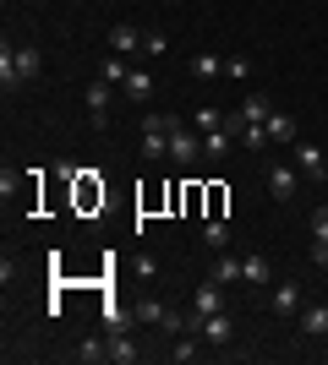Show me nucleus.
<instances>
[{
    "label": "nucleus",
    "instance_id": "1",
    "mask_svg": "<svg viewBox=\"0 0 328 365\" xmlns=\"http://www.w3.org/2000/svg\"><path fill=\"white\" fill-rule=\"evenodd\" d=\"M39 66H44L39 44H6V49H0V88H6V93L28 88L33 76H39Z\"/></svg>",
    "mask_w": 328,
    "mask_h": 365
},
{
    "label": "nucleus",
    "instance_id": "2",
    "mask_svg": "<svg viewBox=\"0 0 328 365\" xmlns=\"http://www.w3.org/2000/svg\"><path fill=\"white\" fill-rule=\"evenodd\" d=\"M170 115H142V158H170Z\"/></svg>",
    "mask_w": 328,
    "mask_h": 365
},
{
    "label": "nucleus",
    "instance_id": "3",
    "mask_svg": "<svg viewBox=\"0 0 328 365\" xmlns=\"http://www.w3.org/2000/svg\"><path fill=\"white\" fill-rule=\"evenodd\" d=\"M224 284H214V278H208V284H197V289H192V311H197V317H214V311H224Z\"/></svg>",
    "mask_w": 328,
    "mask_h": 365
},
{
    "label": "nucleus",
    "instance_id": "4",
    "mask_svg": "<svg viewBox=\"0 0 328 365\" xmlns=\"http://www.w3.org/2000/svg\"><path fill=\"white\" fill-rule=\"evenodd\" d=\"M197 153H203V137H192L187 125H175V131H170V158L192 169V164H197Z\"/></svg>",
    "mask_w": 328,
    "mask_h": 365
},
{
    "label": "nucleus",
    "instance_id": "5",
    "mask_svg": "<svg viewBox=\"0 0 328 365\" xmlns=\"http://www.w3.org/2000/svg\"><path fill=\"white\" fill-rule=\"evenodd\" d=\"M296 169L301 175H312V180H328V158L317 142H296Z\"/></svg>",
    "mask_w": 328,
    "mask_h": 365
},
{
    "label": "nucleus",
    "instance_id": "6",
    "mask_svg": "<svg viewBox=\"0 0 328 365\" xmlns=\"http://www.w3.org/2000/svg\"><path fill=\"white\" fill-rule=\"evenodd\" d=\"M274 317H301V284L296 278L274 284Z\"/></svg>",
    "mask_w": 328,
    "mask_h": 365
},
{
    "label": "nucleus",
    "instance_id": "7",
    "mask_svg": "<svg viewBox=\"0 0 328 365\" xmlns=\"http://www.w3.org/2000/svg\"><path fill=\"white\" fill-rule=\"evenodd\" d=\"M296 175H301V169H290V164H274V169H268V191H274V202H290V197H296Z\"/></svg>",
    "mask_w": 328,
    "mask_h": 365
},
{
    "label": "nucleus",
    "instance_id": "8",
    "mask_svg": "<svg viewBox=\"0 0 328 365\" xmlns=\"http://www.w3.org/2000/svg\"><path fill=\"white\" fill-rule=\"evenodd\" d=\"M208 278H214V284H224V289H230V284H247V262L224 251V257L214 262V273H208Z\"/></svg>",
    "mask_w": 328,
    "mask_h": 365
},
{
    "label": "nucleus",
    "instance_id": "9",
    "mask_svg": "<svg viewBox=\"0 0 328 365\" xmlns=\"http://www.w3.org/2000/svg\"><path fill=\"white\" fill-rule=\"evenodd\" d=\"M268 142H284V148H296L301 142V131H296V120H290V115H279V109H274V115H268Z\"/></svg>",
    "mask_w": 328,
    "mask_h": 365
},
{
    "label": "nucleus",
    "instance_id": "10",
    "mask_svg": "<svg viewBox=\"0 0 328 365\" xmlns=\"http://www.w3.org/2000/svg\"><path fill=\"white\" fill-rule=\"evenodd\" d=\"M197 338H208V344H230L235 338V322L224 317V311H214V317H203V333Z\"/></svg>",
    "mask_w": 328,
    "mask_h": 365
},
{
    "label": "nucleus",
    "instance_id": "11",
    "mask_svg": "<svg viewBox=\"0 0 328 365\" xmlns=\"http://www.w3.org/2000/svg\"><path fill=\"white\" fill-rule=\"evenodd\" d=\"M109 49H115V55H131V49H142V33L131 28V22H115V28H109Z\"/></svg>",
    "mask_w": 328,
    "mask_h": 365
},
{
    "label": "nucleus",
    "instance_id": "12",
    "mask_svg": "<svg viewBox=\"0 0 328 365\" xmlns=\"http://www.w3.org/2000/svg\"><path fill=\"white\" fill-rule=\"evenodd\" d=\"M192 76H197V82H214V76H224V61H219L214 49H203V55H192Z\"/></svg>",
    "mask_w": 328,
    "mask_h": 365
},
{
    "label": "nucleus",
    "instance_id": "13",
    "mask_svg": "<svg viewBox=\"0 0 328 365\" xmlns=\"http://www.w3.org/2000/svg\"><path fill=\"white\" fill-rule=\"evenodd\" d=\"M109 93H115V88H109V82H94V88H88V115H94L99 125L109 120Z\"/></svg>",
    "mask_w": 328,
    "mask_h": 365
},
{
    "label": "nucleus",
    "instance_id": "14",
    "mask_svg": "<svg viewBox=\"0 0 328 365\" xmlns=\"http://www.w3.org/2000/svg\"><path fill=\"white\" fill-rule=\"evenodd\" d=\"M268 115H274V109H268L263 93H247V104H241V120H247V125H268Z\"/></svg>",
    "mask_w": 328,
    "mask_h": 365
},
{
    "label": "nucleus",
    "instance_id": "15",
    "mask_svg": "<svg viewBox=\"0 0 328 365\" xmlns=\"http://www.w3.org/2000/svg\"><path fill=\"white\" fill-rule=\"evenodd\" d=\"M301 327L312 338H328V305H301Z\"/></svg>",
    "mask_w": 328,
    "mask_h": 365
},
{
    "label": "nucleus",
    "instance_id": "16",
    "mask_svg": "<svg viewBox=\"0 0 328 365\" xmlns=\"http://www.w3.org/2000/svg\"><path fill=\"white\" fill-rule=\"evenodd\" d=\"M126 98L148 104V98H154V76H148V71H131V76H126Z\"/></svg>",
    "mask_w": 328,
    "mask_h": 365
},
{
    "label": "nucleus",
    "instance_id": "17",
    "mask_svg": "<svg viewBox=\"0 0 328 365\" xmlns=\"http://www.w3.org/2000/svg\"><path fill=\"white\" fill-rule=\"evenodd\" d=\"M137 344H131V338H126V333H115V338H109V360H115V365H131V360H137Z\"/></svg>",
    "mask_w": 328,
    "mask_h": 365
},
{
    "label": "nucleus",
    "instance_id": "18",
    "mask_svg": "<svg viewBox=\"0 0 328 365\" xmlns=\"http://www.w3.org/2000/svg\"><path fill=\"white\" fill-rule=\"evenodd\" d=\"M197 354H203V349H197V333H181V338H175V344H170V360H175V365L197 360Z\"/></svg>",
    "mask_w": 328,
    "mask_h": 365
},
{
    "label": "nucleus",
    "instance_id": "19",
    "mask_svg": "<svg viewBox=\"0 0 328 365\" xmlns=\"http://www.w3.org/2000/svg\"><path fill=\"white\" fill-rule=\"evenodd\" d=\"M230 131H224V125H219V131H203V153H208V158H224V153H230Z\"/></svg>",
    "mask_w": 328,
    "mask_h": 365
},
{
    "label": "nucleus",
    "instance_id": "20",
    "mask_svg": "<svg viewBox=\"0 0 328 365\" xmlns=\"http://www.w3.org/2000/svg\"><path fill=\"white\" fill-rule=\"evenodd\" d=\"M137 317L148 322V327H164V317H170V300H142V305H137Z\"/></svg>",
    "mask_w": 328,
    "mask_h": 365
},
{
    "label": "nucleus",
    "instance_id": "21",
    "mask_svg": "<svg viewBox=\"0 0 328 365\" xmlns=\"http://www.w3.org/2000/svg\"><path fill=\"white\" fill-rule=\"evenodd\" d=\"M247 262V284H268V278H274V262L268 257H241Z\"/></svg>",
    "mask_w": 328,
    "mask_h": 365
},
{
    "label": "nucleus",
    "instance_id": "22",
    "mask_svg": "<svg viewBox=\"0 0 328 365\" xmlns=\"http://www.w3.org/2000/svg\"><path fill=\"white\" fill-rule=\"evenodd\" d=\"M126 76H131V71H126V55H109L104 71H99V82H126Z\"/></svg>",
    "mask_w": 328,
    "mask_h": 365
},
{
    "label": "nucleus",
    "instance_id": "23",
    "mask_svg": "<svg viewBox=\"0 0 328 365\" xmlns=\"http://www.w3.org/2000/svg\"><path fill=\"white\" fill-rule=\"evenodd\" d=\"M77 360H82V365H99V360H109V344H99V338H88V344H82V349H77Z\"/></svg>",
    "mask_w": 328,
    "mask_h": 365
},
{
    "label": "nucleus",
    "instance_id": "24",
    "mask_svg": "<svg viewBox=\"0 0 328 365\" xmlns=\"http://www.w3.org/2000/svg\"><path fill=\"white\" fill-rule=\"evenodd\" d=\"M203 240L214 245V251H224V245H230V229L219 224V218H208V229H203Z\"/></svg>",
    "mask_w": 328,
    "mask_h": 365
},
{
    "label": "nucleus",
    "instance_id": "25",
    "mask_svg": "<svg viewBox=\"0 0 328 365\" xmlns=\"http://www.w3.org/2000/svg\"><path fill=\"white\" fill-rule=\"evenodd\" d=\"M224 76H230V82H247V76H252V61H247V55H230V61H224Z\"/></svg>",
    "mask_w": 328,
    "mask_h": 365
},
{
    "label": "nucleus",
    "instance_id": "26",
    "mask_svg": "<svg viewBox=\"0 0 328 365\" xmlns=\"http://www.w3.org/2000/svg\"><path fill=\"white\" fill-rule=\"evenodd\" d=\"M164 49H170V38H164L159 28H148V33H142V55H164Z\"/></svg>",
    "mask_w": 328,
    "mask_h": 365
},
{
    "label": "nucleus",
    "instance_id": "27",
    "mask_svg": "<svg viewBox=\"0 0 328 365\" xmlns=\"http://www.w3.org/2000/svg\"><path fill=\"white\" fill-rule=\"evenodd\" d=\"M192 125H197V131H219V125H224V115H219V109H197V115H192Z\"/></svg>",
    "mask_w": 328,
    "mask_h": 365
},
{
    "label": "nucleus",
    "instance_id": "28",
    "mask_svg": "<svg viewBox=\"0 0 328 365\" xmlns=\"http://www.w3.org/2000/svg\"><path fill=\"white\" fill-rule=\"evenodd\" d=\"M104 322H109V333H126V322H131V317H126L121 305H104Z\"/></svg>",
    "mask_w": 328,
    "mask_h": 365
},
{
    "label": "nucleus",
    "instance_id": "29",
    "mask_svg": "<svg viewBox=\"0 0 328 365\" xmlns=\"http://www.w3.org/2000/svg\"><path fill=\"white\" fill-rule=\"evenodd\" d=\"M312 240H328V202L312 213Z\"/></svg>",
    "mask_w": 328,
    "mask_h": 365
},
{
    "label": "nucleus",
    "instance_id": "30",
    "mask_svg": "<svg viewBox=\"0 0 328 365\" xmlns=\"http://www.w3.org/2000/svg\"><path fill=\"white\" fill-rule=\"evenodd\" d=\"M312 262H317V267H328V240H312Z\"/></svg>",
    "mask_w": 328,
    "mask_h": 365
}]
</instances>
